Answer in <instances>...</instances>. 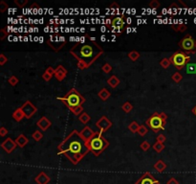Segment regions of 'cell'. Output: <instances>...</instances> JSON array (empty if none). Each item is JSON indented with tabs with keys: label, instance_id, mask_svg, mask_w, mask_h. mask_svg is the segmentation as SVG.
Here are the masks:
<instances>
[{
	"label": "cell",
	"instance_id": "d6986e66",
	"mask_svg": "<svg viewBox=\"0 0 196 184\" xmlns=\"http://www.w3.org/2000/svg\"><path fill=\"white\" fill-rule=\"evenodd\" d=\"M54 75H55V69L52 67V66H48L47 69L45 70V72H44L43 75H42V79H43L44 81L49 82Z\"/></svg>",
	"mask_w": 196,
	"mask_h": 184
},
{
	"label": "cell",
	"instance_id": "f6af8a7d",
	"mask_svg": "<svg viewBox=\"0 0 196 184\" xmlns=\"http://www.w3.org/2000/svg\"><path fill=\"white\" fill-rule=\"evenodd\" d=\"M8 133H9V130L6 129V128H4V127L0 128V136L4 137V136H6V135L8 134Z\"/></svg>",
	"mask_w": 196,
	"mask_h": 184
},
{
	"label": "cell",
	"instance_id": "f1b7e54d",
	"mask_svg": "<svg viewBox=\"0 0 196 184\" xmlns=\"http://www.w3.org/2000/svg\"><path fill=\"white\" fill-rule=\"evenodd\" d=\"M140 56H141V54L139 53V52H137V51H131V52H129V53L127 54V57L132 62H136L140 58Z\"/></svg>",
	"mask_w": 196,
	"mask_h": 184
},
{
	"label": "cell",
	"instance_id": "ab89813d",
	"mask_svg": "<svg viewBox=\"0 0 196 184\" xmlns=\"http://www.w3.org/2000/svg\"><path fill=\"white\" fill-rule=\"evenodd\" d=\"M77 68H78V69H81V70H84V69L88 68V65H87L85 62H81V61H77Z\"/></svg>",
	"mask_w": 196,
	"mask_h": 184
},
{
	"label": "cell",
	"instance_id": "4dcf8cb0",
	"mask_svg": "<svg viewBox=\"0 0 196 184\" xmlns=\"http://www.w3.org/2000/svg\"><path fill=\"white\" fill-rule=\"evenodd\" d=\"M122 109L125 111L126 113H128V112H130V111L133 109V106H132V104H130L129 102H126L122 106Z\"/></svg>",
	"mask_w": 196,
	"mask_h": 184
},
{
	"label": "cell",
	"instance_id": "7a4b0ae2",
	"mask_svg": "<svg viewBox=\"0 0 196 184\" xmlns=\"http://www.w3.org/2000/svg\"><path fill=\"white\" fill-rule=\"evenodd\" d=\"M70 54L76 58L77 61L85 62L89 67L103 54V49L99 43L91 38L76 43L70 49Z\"/></svg>",
	"mask_w": 196,
	"mask_h": 184
},
{
	"label": "cell",
	"instance_id": "7dc6e473",
	"mask_svg": "<svg viewBox=\"0 0 196 184\" xmlns=\"http://www.w3.org/2000/svg\"><path fill=\"white\" fill-rule=\"evenodd\" d=\"M167 184H179V181L175 179V177H170L167 181Z\"/></svg>",
	"mask_w": 196,
	"mask_h": 184
},
{
	"label": "cell",
	"instance_id": "ac0fdd59",
	"mask_svg": "<svg viewBox=\"0 0 196 184\" xmlns=\"http://www.w3.org/2000/svg\"><path fill=\"white\" fill-rule=\"evenodd\" d=\"M28 142H29V139L24 134H19L15 139V143L17 144V146L20 148H24L28 144Z\"/></svg>",
	"mask_w": 196,
	"mask_h": 184
},
{
	"label": "cell",
	"instance_id": "7bdbcfd3",
	"mask_svg": "<svg viewBox=\"0 0 196 184\" xmlns=\"http://www.w3.org/2000/svg\"><path fill=\"white\" fill-rule=\"evenodd\" d=\"M7 36H8V32L6 31L5 29L0 30V39H1V41H4Z\"/></svg>",
	"mask_w": 196,
	"mask_h": 184
},
{
	"label": "cell",
	"instance_id": "5b68a950",
	"mask_svg": "<svg viewBox=\"0 0 196 184\" xmlns=\"http://www.w3.org/2000/svg\"><path fill=\"white\" fill-rule=\"evenodd\" d=\"M167 116L165 112H154L148 119L146 120V126L152 129L155 133H159L160 130H164L167 125Z\"/></svg>",
	"mask_w": 196,
	"mask_h": 184
},
{
	"label": "cell",
	"instance_id": "2e32d148",
	"mask_svg": "<svg viewBox=\"0 0 196 184\" xmlns=\"http://www.w3.org/2000/svg\"><path fill=\"white\" fill-rule=\"evenodd\" d=\"M51 121L48 119L47 117H45V116H42L40 119H39L36 123V126L40 129L41 130H44V131H46L50 127H51Z\"/></svg>",
	"mask_w": 196,
	"mask_h": 184
},
{
	"label": "cell",
	"instance_id": "8992f818",
	"mask_svg": "<svg viewBox=\"0 0 196 184\" xmlns=\"http://www.w3.org/2000/svg\"><path fill=\"white\" fill-rule=\"evenodd\" d=\"M170 62L173 66L177 70H182L185 66H187V64L189 63L191 61V57H189L187 53L183 51H177L169 58Z\"/></svg>",
	"mask_w": 196,
	"mask_h": 184
},
{
	"label": "cell",
	"instance_id": "b9f144b4",
	"mask_svg": "<svg viewBox=\"0 0 196 184\" xmlns=\"http://www.w3.org/2000/svg\"><path fill=\"white\" fill-rule=\"evenodd\" d=\"M150 148V144L148 141H143L142 144H141V149L143 150H145V152H146V150H148V149Z\"/></svg>",
	"mask_w": 196,
	"mask_h": 184
},
{
	"label": "cell",
	"instance_id": "f546056e",
	"mask_svg": "<svg viewBox=\"0 0 196 184\" xmlns=\"http://www.w3.org/2000/svg\"><path fill=\"white\" fill-rule=\"evenodd\" d=\"M32 137L34 138L35 141L38 142V141H40L42 138H43V134H42V133H41L40 130H36V131H34V133H33Z\"/></svg>",
	"mask_w": 196,
	"mask_h": 184
},
{
	"label": "cell",
	"instance_id": "836d02e7",
	"mask_svg": "<svg viewBox=\"0 0 196 184\" xmlns=\"http://www.w3.org/2000/svg\"><path fill=\"white\" fill-rule=\"evenodd\" d=\"M8 83H9V84L12 85V87H15V85L19 83V80H18V78L15 76H11L8 79Z\"/></svg>",
	"mask_w": 196,
	"mask_h": 184
},
{
	"label": "cell",
	"instance_id": "8d00e7d4",
	"mask_svg": "<svg viewBox=\"0 0 196 184\" xmlns=\"http://www.w3.org/2000/svg\"><path fill=\"white\" fill-rule=\"evenodd\" d=\"M148 131V129L145 126V125H141L140 128H139V130H138V133L141 135V136H145Z\"/></svg>",
	"mask_w": 196,
	"mask_h": 184
},
{
	"label": "cell",
	"instance_id": "603a6c76",
	"mask_svg": "<svg viewBox=\"0 0 196 184\" xmlns=\"http://www.w3.org/2000/svg\"><path fill=\"white\" fill-rule=\"evenodd\" d=\"M153 167H154V169H155L158 173H163V172H164V171L167 169V164H166L164 161H163V160L160 159V160H158V161H157V162L154 164Z\"/></svg>",
	"mask_w": 196,
	"mask_h": 184
},
{
	"label": "cell",
	"instance_id": "ee69618b",
	"mask_svg": "<svg viewBox=\"0 0 196 184\" xmlns=\"http://www.w3.org/2000/svg\"><path fill=\"white\" fill-rule=\"evenodd\" d=\"M7 62H8V58L7 57H6L4 54L0 55V65H1V66H2V65H4Z\"/></svg>",
	"mask_w": 196,
	"mask_h": 184
},
{
	"label": "cell",
	"instance_id": "681fc988",
	"mask_svg": "<svg viewBox=\"0 0 196 184\" xmlns=\"http://www.w3.org/2000/svg\"><path fill=\"white\" fill-rule=\"evenodd\" d=\"M192 113H193V114H194V115L196 116V106H195V107H194V108H192Z\"/></svg>",
	"mask_w": 196,
	"mask_h": 184
},
{
	"label": "cell",
	"instance_id": "74e56055",
	"mask_svg": "<svg viewBox=\"0 0 196 184\" xmlns=\"http://www.w3.org/2000/svg\"><path fill=\"white\" fill-rule=\"evenodd\" d=\"M101 69H102V71L104 72V73H106V74H108V73H110L111 71H112V66H111V64L110 63H104L103 65H102V67H101Z\"/></svg>",
	"mask_w": 196,
	"mask_h": 184
},
{
	"label": "cell",
	"instance_id": "83f0119b",
	"mask_svg": "<svg viewBox=\"0 0 196 184\" xmlns=\"http://www.w3.org/2000/svg\"><path fill=\"white\" fill-rule=\"evenodd\" d=\"M171 27L176 32H181V33H184L187 30V25L183 24V23H180V24H177V25H171Z\"/></svg>",
	"mask_w": 196,
	"mask_h": 184
},
{
	"label": "cell",
	"instance_id": "d6a6232c",
	"mask_svg": "<svg viewBox=\"0 0 196 184\" xmlns=\"http://www.w3.org/2000/svg\"><path fill=\"white\" fill-rule=\"evenodd\" d=\"M70 110H71L72 112H73L76 116H80L82 112H84L82 106H81V107H77V108H71Z\"/></svg>",
	"mask_w": 196,
	"mask_h": 184
},
{
	"label": "cell",
	"instance_id": "d590c367",
	"mask_svg": "<svg viewBox=\"0 0 196 184\" xmlns=\"http://www.w3.org/2000/svg\"><path fill=\"white\" fill-rule=\"evenodd\" d=\"M172 80L175 82V83H180L182 80H183V76H182V74L181 73H179V72H176V73H174L173 75H172Z\"/></svg>",
	"mask_w": 196,
	"mask_h": 184
},
{
	"label": "cell",
	"instance_id": "d4e9b609",
	"mask_svg": "<svg viewBox=\"0 0 196 184\" xmlns=\"http://www.w3.org/2000/svg\"><path fill=\"white\" fill-rule=\"evenodd\" d=\"M90 119H91L90 115L87 112H85V111L82 112L80 116H78V120H80V122L82 123V124H87L90 121Z\"/></svg>",
	"mask_w": 196,
	"mask_h": 184
},
{
	"label": "cell",
	"instance_id": "6da1fadb",
	"mask_svg": "<svg viewBox=\"0 0 196 184\" xmlns=\"http://www.w3.org/2000/svg\"><path fill=\"white\" fill-rule=\"evenodd\" d=\"M58 154H63L67 157L72 164L77 165L90 150L87 147L86 141L81 136L80 131L77 129L65 137L63 141L58 145Z\"/></svg>",
	"mask_w": 196,
	"mask_h": 184
},
{
	"label": "cell",
	"instance_id": "7402d4cb",
	"mask_svg": "<svg viewBox=\"0 0 196 184\" xmlns=\"http://www.w3.org/2000/svg\"><path fill=\"white\" fill-rule=\"evenodd\" d=\"M25 117L24 113H23V111L20 108H16L15 111H14V113H12V118L16 121V122H20L23 118Z\"/></svg>",
	"mask_w": 196,
	"mask_h": 184
},
{
	"label": "cell",
	"instance_id": "f35d334b",
	"mask_svg": "<svg viewBox=\"0 0 196 184\" xmlns=\"http://www.w3.org/2000/svg\"><path fill=\"white\" fill-rule=\"evenodd\" d=\"M14 2L18 8H23L24 6L28 3V0H15Z\"/></svg>",
	"mask_w": 196,
	"mask_h": 184
},
{
	"label": "cell",
	"instance_id": "4316f807",
	"mask_svg": "<svg viewBox=\"0 0 196 184\" xmlns=\"http://www.w3.org/2000/svg\"><path fill=\"white\" fill-rule=\"evenodd\" d=\"M153 150H155L156 153L160 154L161 152H163V150H165V145H164V143H161V142L156 141V143L153 145Z\"/></svg>",
	"mask_w": 196,
	"mask_h": 184
},
{
	"label": "cell",
	"instance_id": "e0dca14e",
	"mask_svg": "<svg viewBox=\"0 0 196 184\" xmlns=\"http://www.w3.org/2000/svg\"><path fill=\"white\" fill-rule=\"evenodd\" d=\"M50 180H51L50 176L44 172H40L35 177V181L37 184H48Z\"/></svg>",
	"mask_w": 196,
	"mask_h": 184
},
{
	"label": "cell",
	"instance_id": "60d3db41",
	"mask_svg": "<svg viewBox=\"0 0 196 184\" xmlns=\"http://www.w3.org/2000/svg\"><path fill=\"white\" fill-rule=\"evenodd\" d=\"M8 8H9V6H8L7 3H6V2L4 1V0H2V1H0V12H4Z\"/></svg>",
	"mask_w": 196,
	"mask_h": 184
},
{
	"label": "cell",
	"instance_id": "30bf717a",
	"mask_svg": "<svg viewBox=\"0 0 196 184\" xmlns=\"http://www.w3.org/2000/svg\"><path fill=\"white\" fill-rule=\"evenodd\" d=\"M20 108L23 111V113L25 115V118H27V119H30V118L37 111V108L30 101H26L22 104V107Z\"/></svg>",
	"mask_w": 196,
	"mask_h": 184
},
{
	"label": "cell",
	"instance_id": "ba28073f",
	"mask_svg": "<svg viewBox=\"0 0 196 184\" xmlns=\"http://www.w3.org/2000/svg\"><path fill=\"white\" fill-rule=\"evenodd\" d=\"M125 24H126V16L119 15V16L111 17L108 28L110 29L111 32L115 33V34H121L123 28H125Z\"/></svg>",
	"mask_w": 196,
	"mask_h": 184
},
{
	"label": "cell",
	"instance_id": "4fadbf2b",
	"mask_svg": "<svg viewBox=\"0 0 196 184\" xmlns=\"http://www.w3.org/2000/svg\"><path fill=\"white\" fill-rule=\"evenodd\" d=\"M17 146V144L15 143V141H14L12 138H6V139L1 143V148L5 150L6 153L11 154L15 150Z\"/></svg>",
	"mask_w": 196,
	"mask_h": 184
},
{
	"label": "cell",
	"instance_id": "52a82bcc",
	"mask_svg": "<svg viewBox=\"0 0 196 184\" xmlns=\"http://www.w3.org/2000/svg\"><path fill=\"white\" fill-rule=\"evenodd\" d=\"M178 46L181 51L185 52L187 54L196 52V41L189 34H187L181 39L178 43Z\"/></svg>",
	"mask_w": 196,
	"mask_h": 184
},
{
	"label": "cell",
	"instance_id": "8fae6325",
	"mask_svg": "<svg viewBox=\"0 0 196 184\" xmlns=\"http://www.w3.org/2000/svg\"><path fill=\"white\" fill-rule=\"evenodd\" d=\"M96 127L100 129L101 133H104V131H107L112 127V122L106 116H102L96 122Z\"/></svg>",
	"mask_w": 196,
	"mask_h": 184
},
{
	"label": "cell",
	"instance_id": "c3c4849f",
	"mask_svg": "<svg viewBox=\"0 0 196 184\" xmlns=\"http://www.w3.org/2000/svg\"><path fill=\"white\" fill-rule=\"evenodd\" d=\"M114 7H115L116 9H119V8H120L119 5H118L117 3H112V4H111V6H110V9H114Z\"/></svg>",
	"mask_w": 196,
	"mask_h": 184
},
{
	"label": "cell",
	"instance_id": "277c9868",
	"mask_svg": "<svg viewBox=\"0 0 196 184\" xmlns=\"http://www.w3.org/2000/svg\"><path fill=\"white\" fill-rule=\"evenodd\" d=\"M57 99L63 102L69 109L81 107L82 106V104L85 103V98L82 97L76 88L70 89L63 97H57Z\"/></svg>",
	"mask_w": 196,
	"mask_h": 184
},
{
	"label": "cell",
	"instance_id": "1f68e13d",
	"mask_svg": "<svg viewBox=\"0 0 196 184\" xmlns=\"http://www.w3.org/2000/svg\"><path fill=\"white\" fill-rule=\"evenodd\" d=\"M171 64V62H170V60L169 58H164L163 60L160 62V65L163 67V68H165V69H167V68H168V66L169 65Z\"/></svg>",
	"mask_w": 196,
	"mask_h": 184
},
{
	"label": "cell",
	"instance_id": "bcb514c9",
	"mask_svg": "<svg viewBox=\"0 0 196 184\" xmlns=\"http://www.w3.org/2000/svg\"><path fill=\"white\" fill-rule=\"evenodd\" d=\"M157 141L158 142H161V143H164L166 140H167V138H166V136L164 135V134H159L158 136H157Z\"/></svg>",
	"mask_w": 196,
	"mask_h": 184
},
{
	"label": "cell",
	"instance_id": "ffe728a7",
	"mask_svg": "<svg viewBox=\"0 0 196 184\" xmlns=\"http://www.w3.org/2000/svg\"><path fill=\"white\" fill-rule=\"evenodd\" d=\"M98 96H99V98L101 101H106L111 96V92L107 88H101V91L98 93Z\"/></svg>",
	"mask_w": 196,
	"mask_h": 184
},
{
	"label": "cell",
	"instance_id": "484cf974",
	"mask_svg": "<svg viewBox=\"0 0 196 184\" xmlns=\"http://www.w3.org/2000/svg\"><path fill=\"white\" fill-rule=\"evenodd\" d=\"M186 71L187 74H196V63H187L186 66Z\"/></svg>",
	"mask_w": 196,
	"mask_h": 184
},
{
	"label": "cell",
	"instance_id": "9c48e42d",
	"mask_svg": "<svg viewBox=\"0 0 196 184\" xmlns=\"http://www.w3.org/2000/svg\"><path fill=\"white\" fill-rule=\"evenodd\" d=\"M47 44L50 46L51 49H53L56 52H58L60 49H62L65 45H66L67 41L64 37L62 36H50L47 39Z\"/></svg>",
	"mask_w": 196,
	"mask_h": 184
},
{
	"label": "cell",
	"instance_id": "44dd1931",
	"mask_svg": "<svg viewBox=\"0 0 196 184\" xmlns=\"http://www.w3.org/2000/svg\"><path fill=\"white\" fill-rule=\"evenodd\" d=\"M107 83L109 84V87H112V88H116L118 85L120 84V80H119V78H118L117 76L115 75H112L111 76L108 80H107Z\"/></svg>",
	"mask_w": 196,
	"mask_h": 184
},
{
	"label": "cell",
	"instance_id": "e575fe53",
	"mask_svg": "<svg viewBox=\"0 0 196 184\" xmlns=\"http://www.w3.org/2000/svg\"><path fill=\"white\" fill-rule=\"evenodd\" d=\"M149 7L152 8L154 10L156 9H159L161 7V3L158 1V0H152V1L149 2Z\"/></svg>",
	"mask_w": 196,
	"mask_h": 184
},
{
	"label": "cell",
	"instance_id": "9a60e30c",
	"mask_svg": "<svg viewBox=\"0 0 196 184\" xmlns=\"http://www.w3.org/2000/svg\"><path fill=\"white\" fill-rule=\"evenodd\" d=\"M95 133H96V131H94L91 128H89V127H84V128L80 131V134H81V136L83 138V139L87 142L88 140H90L91 138H92V137L94 136Z\"/></svg>",
	"mask_w": 196,
	"mask_h": 184
},
{
	"label": "cell",
	"instance_id": "3957f363",
	"mask_svg": "<svg viewBox=\"0 0 196 184\" xmlns=\"http://www.w3.org/2000/svg\"><path fill=\"white\" fill-rule=\"evenodd\" d=\"M86 143L89 150L95 156H99L109 146L108 140L102 135V133H101V131H96L94 136Z\"/></svg>",
	"mask_w": 196,
	"mask_h": 184
},
{
	"label": "cell",
	"instance_id": "7c38bea8",
	"mask_svg": "<svg viewBox=\"0 0 196 184\" xmlns=\"http://www.w3.org/2000/svg\"><path fill=\"white\" fill-rule=\"evenodd\" d=\"M135 184H160V182L158 179H155L153 175L147 172L146 174H143L140 179L136 181Z\"/></svg>",
	"mask_w": 196,
	"mask_h": 184
},
{
	"label": "cell",
	"instance_id": "cb8c5ba5",
	"mask_svg": "<svg viewBox=\"0 0 196 184\" xmlns=\"http://www.w3.org/2000/svg\"><path fill=\"white\" fill-rule=\"evenodd\" d=\"M139 128H140V125L137 123L136 121H132L131 123L129 124V126H128V129L131 131L132 133H138V130H139Z\"/></svg>",
	"mask_w": 196,
	"mask_h": 184
},
{
	"label": "cell",
	"instance_id": "5bb4252c",
	"mask_svg": "<svg viewBox=\"0 0 196 184\" xmlns=\"http://www.w3.org/2000/svg\"><path fill=\"white\" fill-rule=\"evenodd\" d=\"M67 75V69L65 68L63 65H58V66L55 69V77L58 82L63 81L65 77Z\"/></svg>",
	"mask_w": 196,
	"mask_h": 184
}]
</instances>
